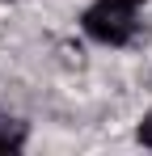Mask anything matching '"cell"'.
Returning a JSON list of instances; mask_svg holds the SVG:
<instances>
[{
  "label": "cell",
  "mask_w": 152,
  "mask_h": 156,
  "mask_svg": "<svg viewBox=\"0 0 152 156\" xmlns=\"http://www.w3.org/2000/svg\"><path fill=\"white\" fill-rule=\"evenodd\" d=\"M25 139H30V127H25L17 114L0 110V152H21Z\"/></svg>",
  "instance_id": "2"
},
{
  "label": "cell",
  "mask_w": 152,
  "mask_h": 156,
  "mask_svg": "<svg viewBox=\"0 0 152 156\" xmlns=\"http://www.w3.org/2000/svg\"><path fill=\"white\" fill-rule=\"evenodd\" d=\"M139 144H144V148H152V110L144 114V122H139Z\"/></svg>",
  "instance_id": "3"
},
{
  "label": "cell",
  "mask_w": 152,
  "mask_h": 156,
  "mask_svg": "<svg viewBox=\"0 0 152 156\" xmlns=\"http://www.w3.org/2000/svg\"><path fill=\"white\" fill-rule=\"evenodd\" d=\"M80 21H85V34L89 38L110 42V47H123V42L135 38V13H131V4H123V0H97V4H89Z\"/></svg>",
  "instance_id": "1"
},
{
  "label": "cell",
  "mask_w": 152,
  "mask_h": 156,
  "mask_svg": "<svg viewBox=\"0 0 152 156\" xmlns=\"http://www.w3.org/2000/svg\"><path fill=\"white\" fill-rule=\"evenodd\" d=\"M123 4H139V0H123Z\"/></svg>",
  "instance_id": "4"
}]
</instances>
